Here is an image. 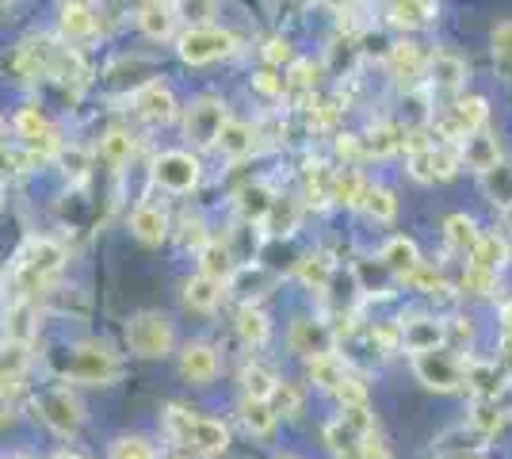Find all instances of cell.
Masks as SVG:
<instances>
[{"label": "cell", "instance_id": "7bdbcfd3", "mask_svg": "<svg viewBox=\"0 0 512 459\" xmlns=\"http://www.w3.org/2000/svg\"><path fill=\"white\" fill-rule=\"evenodd\" d=\"M409 287H417V291H425V295H444L448 291V280H444V272H436L428 261H421L413 272L406 276Z\"/></svg>", "mask_w": 512, "mask_h": 459}, {"label": "cell", "instance_id": "bcb514c9", "mask_svg": "<svg viewBox=\"0 0 512 459\" xmlns=\"http://www.w3.org/2000/svg\"><path fill=\"white\" fill-rule=\"evenodd\" d=\"M329 180H333V169H325V165H318L314 173H306V199L310 203H329Z\"/></svg>", "mask_w": 512, "mask_h": 459}, {"label": "cell", "instance_id": "d6986e66", "mask_svg": "<svg viewBox=\"0 0 512 459\" xmlns=\"http://www.w3.org/2000/svg\"><path fill=\"white\" fill-rule=\"evenodd\" d=\"M425 77L436 92H455V88H463V81H467V62H463L459 54L440 50V54H432V58H428Z\"/></svg>", "mask_w": 512, "mask_h": 459}, {"label": "cell", "instance_id": "816d5d0a", "mask_svg": "<svg viewBox=\"0 0 512 459\" xmlns=\"http://www.w3.org/2000/svg\"><path fill=\"white\" fill-rule=\"evenodd\" d=\"M12 421V402H8V387H0V425Z\"/></svg>", "mask_w": 512, "mask_h": 459}, {"label": "cell", "instance_id": "4fadbf2b", "mask_svg": "<svg viewBox=\"0 0 512 459\" xmlns=\"http://www.w3.org/2000/svg\"><path fill=\"white\" fill-rule=\"evenodd\" d=\"M226 123V104L218 96H199L188 108V119H184V131L195 146H214V138Z\"/></svg>", "mask_w": 512, "mask_h": 459}, {"label": "cell", "instance_id": "1f68e13d", "mask_svg": "<svg viewBox=\"0 0 512 459\" xmlns=\"http://www.w3.org/2000/svg\"><path fill=\"white\" fill-rule=\"evenodd\" d=\"M299 215H302V207L295 203V199H287V196H276L272 199V207H268V215H264V230L268 234H276V238H287V234H295V226H299Z\"/></svg>", "mask_w": 512, "mask_h": 459}, {"label": "cell", "instance_id": "6da1fadb", "mask_svg": "<svg viewBox=\"0 0 512 459\" xmlns=\"http://www.w3.org/2000/svg\"><path fill=\"white\" fill-rule=\"evenodd\" d=\"M165 433L176 448H192L199 456L218 459L230 452V429L214 417H199L188 406H169L165 410Z\"/></svg>", "mask_w": 512, "mask_h": 459}, {"label": "cell", "instance_id": "6f0895ef", "mask_svg": "<svg viewBox=\"0 0 512 459\" xmlns=\"http://www.w3.org/2000/svg\"><path fill=\"white\" fill-rule=\"evenodd\" d=\"M272 459H299V456H295V452H276Z\"/></svg>", "mask_w": 512, "mask_h": 459}, {"label": "cell", "instance_id": "8fae6325", "mask_svg": "<svg viewBox=\"0 0 512 459\" xmlns=\"http://www.w3.org/2000/svg\"><path fill=\"white\" fill-rule=\"evenodd\" d=\"M199 176H203L199 173V161L184 150H169L153 161V180H157L165 192H176V196L192 192L195 184H199Z\"/></svg>", "mask_w": 512, "mask_h": 459}, {"label": "cell", "instance_id": "7a4b0ae2", "mask_svg": "<svg viewBox=\"0 0 512 459\" xmlns=\"http://www.w3.org/2000/svg\"><path fill=\"white\" fill-rule=\"evenodd\" d=\"M65 264V249L58 241L50 238H31L27 245L20 249V257L12 264V280H16V299H31L39 287H46V280L54 276V272H62Z\"/></svg>", "mask_w": 512, "mask_h": 459}, {"label": "cell", "instance_id": "74e56055", "mask_svg": "<svg viewBox=\"0 0 512 459\" xmlns=\"http://www.w3.org/2000/svg\"><path fill=\"white\" fill-rule=\"evenodd\" d=\"M390 16L402 27H425L436 20V4L432 0H390Z\"/></svg>", "mask_w": 512, "mask_h": 459}, {"label": "cell", "instance_id": "8d00e7d4", "mask_svg": "<svg viewBox=\"0 0 512 459\" xmlns=\"http://www.w3.org/2000/svg\"><path fill=\"white\" fill-rule=\"evenodd\" d=\"M272 188L268 184H249L237 192V207H241V219L245 222H264L268 207H272Z\"/></svg>", "mask_w": 512, "mask_h": 459}, {"label": "cell", "instance_id": "7dc6e473", "mask_svg": "<svg viewBox=\"0 0 512 459\" xmlns=\"http://www.w3.org/2000/svg\"><path fill=\"white\" fill-rule=\"evenodd\" d=\"M218 8V0H180V16L192 23V27H207Z\"/></svg>", "mask_w": 512, "mask_h": 459}, {"label": "cell", "instance_id": "9c48e42d", "mask_svg": "<svg viewBox=\"0 0 512 459\" xmlns=\"http://www.w3.org/2000/svg\"><path fill=\"white\" fill-rule=\"evenodd\" d=\"M35 410L58 437H77L85 425V406L77 402V394L69 387H46L35 394Z\"/></svg>", "mask_w": 512, "mask_h": 459}, {"label": "cell", "instance_id": "d6a6232c", "mask_svg": "<svg viewBox=\"0 0 512 459\" xmlns=\"http://www.w3.org/2000/svg\"><path fill=\"white\" fill-rule=\"evenodd\" d=\"M96 31V12L88 0H65L62 4V35L65 39H85Z\"/></svg>", "mask_w": 512, "mask_h": 459}, {"label": "cell", "instance_id": "7c38bea8", "mask_svg": "<svg viewBox=\"0 0 512 459\" xmlns=\"http://www.w3.org/2000/svg\"><path fill=\"white\" fill-rule=\"evenodd\" d=\"M444 326L448 322H440L432 314H406V318H398V349H406L409 356L440 349L444 345Z\"/></svg>", "mask_w": 512, "mask_h": 459}, {"label": "cell", "instance_id": "b9f144b4", "mask_svg": "<svg viewBox=\"0 0 512 459\" xmlns=\"http://www.w3.org/2000/svg\"><path fill=\"white\" fill-rule=\"evenodd\" d=\"M268 406L276 410V417H299L302 414V391L295 383H287V379H279L272 398H268Z\"/></svg>", "mask_w": 512, "mask_h": 459}, {"label": "cell", "instance_id": "d590c367", "mask_svg": "<svg viewBox=\"0 0 512 459\" xmlns=\"http://www.w3.org/2000/svg\"><path fill=\"white\" fill-rule=\"evenodd\" d=\"M360 211H367V219H375V222H390L398 215V199H394V192L383 188V184H367L360 196Z\"/></svg>", "mask_w": 512, "mask_h": 459}, {"label": "cell", "instance_id": "ab89813d", "mask_svg": "<svg viewBox=\"0 0 512 459\" xmlns=\"http://www.w3.org/2000/svg\"><path fill=\"white\" fill-rule=\"evenodd\" d=\"M100 157H104L111 169H123L130 157H134V138L127 131H107L100 138Z\"/></svg>", "mask_w": 512, "mask_h": 459}, {"label": "cell", "instance_id": "e0dca14e", "mask_svg": "<svg viewBox=\"0 0 512 459\" xmlns=\"http://www.w3.org/2000/svg\"><path fill=\"white\" fill-rule=\"evenodd\" d=\"M287 345L299 356H318V352H333L337 337L325 322H314V318H295L291 329H287Z\"/></svg>", "mask_w": 512, "mask_h": 459}, {"label": "cell", "instance_id": "ac0fdd59", "mask_svg": "<svg viewBox=\"0 0 512 459\" xmlns=\"http://www.w3.org/2000/svg\"><path fill=\"white\" fill-rule=\"evenodd\" d=\"M222 299H226V284L207 276V272H195L192 280L184 284V306L195 310V314H214L222 306Z\"/></svg>", "mask_w": 512, "mask_h": 459}, {"label": "cell", "instance_id": "9a60e30c", "mask_svg": "<svg viewBox=\"0 0 512 459\" xmlns=\"http://www.w3.org/2000/svg\"><path fill=\"white\" fill-rule=\"evenodd\" d=\"M16 131H20V138L27 142L31 157H50V153L62 150L58 127H54L39 108H23L20 115H16Z\"/></svg>", "mask_w": 512, "mask_h": 459}, {"label": "cell", "instance_id": "d4e9b609", "mask_svg": "<svg viewBox=\"0 0 512 459\" xmlns=\"http://www.w3.org/2000/svg\"><path fill=\"white\" fill-rule=\"evenodd\" d=\"M425 50L417 43H398L390 50V69H394V77L402 81V85H417L421 77H425Z\"/></svg>", "mask_w": 512, "mask_h": 459}, {"label": "cell", "instance_id": "ba28073f", "mask_svg": "<svg viewBox=\"0 0 512 459\" xmlns=\"http://www.w3.org/2000/svg\"><path fill=\"white\" fill-rule=\"evenodd\" d=\"M459 146L451 142H409V176L421 184L451 180L459 173Z\"/></svg>", "mask_w": 512, "mask_h": 459}, {"label": "cell", "instance_id": "11a10c76", "mask_svg": "<svg viewBox=\"0 0 512 459\" xmlns=\"http://www.w3.org/2000/svg\"><path fill=\"white\" fill-rule=\"evenodd\" d=\"M321 4H325V8H333V12H341L348 0H321Z\"/></svg>", "mask_w": 512, "mask_h": 459}, {"label": "cell", "instance_id": "83f0119b", "mask_svg": "<svg viewBox=\"0 0 512 459\" xmlns=\"http://www.w3.org/2000/svg\"><path fill=\"white\" fill-rule=\"evenodd\" d=\"M214 146L226 153L230 161H241V157H249V153L256 150V131L249 123H230V119H226L218 138H214Z\"/></svg>", "mask_w": 512, "mask_h": 459}, {"label": "cell", "instance_id": "2e32d148", "mask_svg": "<svg viewBox=\"0 0 512 459\" xmlns=\"http://www.w3.org/2000/svg\"><path fill=\"white\" fill-rule=\"evenodd\" d=\"M218 372H222V360H218V349H214V345H207V341L184 345V352H180V375H184L188 383L207 387V383L218 379Z\"/></svg>", "mask_w": 512, "mask_h": 459}, {"label": "cell", "instance_id": "52a82bcc", "mask_svg": "<svg viewBox=\"0 0 512 459\" xmlns=\"http://www.w3.org/2000/svg\"><path fill=\"white\" fill-rule=\"evenodd\" d=\"M237 50V35L222 31V27H188L180 39H176V54L180 62L188 66H207V62H218V58H230Z\"/></svg>", "mask_w": 512, "mask_h": 459}, {"label": "cell", "instance_id": "9f6ffc18", "mask_svg": "<svg viewBox=\"0 0 512 459\" xmlns=\"http://www.w3.org/2000/svg\"><path fill=\"white\" fill-rule=\"evenodd\" d=\"M146 4H150V8H169L172 0H146Z\"/></svg>", "mask_w": 512, "mask_h": 459}, {"label": "cell", "instance_id": "7402d4cb", "mask_svg": "<svg viewBox=\"0 0 512 459\" xmlns=\"http://www.w3.org/2000/svg\"><path fill=\"white\" fill-rule=\"evenodd\" d=\"M459 161H463L467 169H474V173H486L490 165L501 161V146H497V138H493V134L474 131L459 142Z\"/></svg>", "mask_w": 512, "mask_h": 459}, {"label": "cell", "instance_id": "f6af8a7d", "mask_svg": "<svg viewBox=\"0 0 512 459\" xmlns=\"http://www.w3.org/2000/svg\"><path fill=\"white\" fill-rule=\"evenodd\" d=\"M111 459H157V452L142 437H119L111 444Z\"/></svg>", "mask_w": 512, "mask_h": 459}, {"label": "cell", "instance_id": "f5cc1de1", "mask_svg": "<svg viewBox=\"0 0 512 459\" xmlns=\"http://www.w3.org/2000/svg\"><path fill=\"white\" fill-rule=\"evenodd\" d=\"M505 349L512 352V303H505Z\"/></svg>", "mask_w": 512, "mask_h": 459}, {"label": "cell", "instance_id": "60d3db41", "mask_svg": "<svg viewBox=\"0 0 512 459\" xmlns=\"http://www.w3.org/2000/svg\"><path fill=\"white\" fill-rule=\"evenodd\" d=\"M490 43H493V66H497V73L512 81V20L493 27Z\"/></svg>", "mask_w": 512, "mask_h": 459}, {"label": "cell", "instance_id": "f907efd6", "mask_svg": "<svg viewBox=\"0 0 512 459\" xmlns=\"http://www.w3.org/2000/svg\"><path fill=\"white\" fill-rule=\"evenodd\" d=\"M264 58H268V62H272V66H279V62H287V58H291V50H287V43H268V50H264Z\"/></svg>", "mask_w": 512, "mask_h": 459}, {"label": "cell", "instance_id": "ee69618b", "mask_svg": "<svg viewBox=\"0 0 512 459\" xmlns=\"http://www.w3.org/2000/svg\"><path fill=\"white\" fill-rule=\"evenodd\" d=\"M138 23H142V31H146L150 39H169L176 16H172L169 8H150V4H146V12L138 16Z\"/></svg>", "mask_w": 512, "mask_h": 459}, {"label": "cell", "instance_id": "f546056e", "mask_svg": "<svg viewBox=\"0 0 512 459\" xmlns=\"http://www.w3.org/2000/svg\"><path fill=\"white\" fill-rule=\"evenodd\" d=\"M482 192L490 196V203H497L501 211H512V161H497L482 173Z\"/></svg>", "mask_w": 512, "mask_h": 459}, {"label": "cell", "instance_id": "3957f363", "mask_svg": "<svg viewBox=\"0 0 512 459\" xmlns=\"http://www.w3.org/2000/svg\"><path fill=\"white\" fill-rule=\"evenodd\" d=\"M306 375H310V383L325 394H337L344 402H367V387H363L356 372H352V364L337 356V352H318V356H306Z\"/></svg>", "mask_w": 512, "mask_h": 459}, {"label": "cell", "instance_id": "8992f818", "mask_svg": "<svg viewBox=\"0 0 512 459\" xmlns=\"http://www.w3.org/2000/svg\"><path fill=\"white\" fill-rule=\"evenodd\" d=\"M62 375L73 383H88V387H107L111 379L123 375L119 356L107 349V345H77V349L65 356Z\"/></svg>", "mask_w": 512, "mask_h": 459}, {"label": "cell", "instance_id": "603a6c76", "mask_svg": "<svg viewBox=\"0 0 512 459\" xmlns=\"http://www.w3.org/2000/svg\"><path fill=\"white\" fill-rule=\"evenodd\" d=\"M234 329H237V337H241V345H249V349H264L268 337H272V322H268V314L256 303H245L237 310Z\"/></svg>", "mask_w": 512, "mask_h": 459}, {"label": "cell", "instance_id": "c3c4849f", "mask_svg": "<svg viewBox=\"0 0 512 459\" xmlns=\"http://www.w3.org/2000/svg\"><path fill=\"white\" fill-rule=\"evenodd\" d=\"M493 287H497V276L478 272V268L467 264V272H463V291H467V295H493Z\"/></svg>", "mask_w": 512, "mask_h": 459}, {"label": "cell", "instance_id": "5b68a950", "mask_svg": "<svg viewBox=\"0 0 512 459\" xmlns=\"http://www.w3.org/2000/svg\"><path fill=\"white\" fill-rule=\"evenodd\" d=\"M413 372L425 383L428 391H463V379H467V360L459 352H451L448 345L428 352H413Z\"/></svg>", "mask_w": 512, "mask_h": 459}, {"label": "cell", "instance_id": "4316f807", "mask_svg": "<svg viewBox=\"0 0 512 459\" xmlns=\"http://www.w3.org/2000/svg\"><path fill=\"white\" fill-rule=\"evenodd\" d=\"M363 188H367V180H363L360 169H352V165L333 169V180H329V203H337V207H360Z\"/></svg>", "mask_w": 512, "mask_h": 459}, {"label": "cell", "instance_id": "836d02e7", "mask_svg": "<svg viewBox=\"0 0 512 459\" xmlns=\"http://www.w3.org/2000/svg\"><path fill=\"white\" fill-rule=\"evenodd\" d=\"M474 241H478V222L470 219V215H451V219L444 222V245H448V253L470 257Z\"/></svg>", "mask_w": 512, "mask_h": 459}, {"label": "cell", "instance_id": "4dcf8cb0", "mask_svg": "<svg viewBox=\"0 0 512 459\" xmlns=\"http://www.w3.org/2000/svg\"><path fill=\"white\" fill-rule=\"evenodd\" d=\"M276 410L268 406V398H245L241 402V425H245V433L249 437H272V429H276Z\"/></svg>", "mask_w": 512, "mask_h": 459}, {"label": "cell", "instance_id": "484cf974", "mask_svg": "<svg viewBox=\"0 0 512 459\" xmlns=\"http://www.w3.org/2000/svg\"><path fill=\"white\" fill-rule=\"evenodd\" d=\"M199 272H207L214 280H222V284H230L237 272L234 264V253H230V245H222V241H203L199 245Z\"/></svg>", "mask_w": 512, "mask_h": 459}, {"label": "cell", "instance_id": "ffe728a7", "mask_svg": "<svg viewBox=\"0 0 512 459\" xmlns=\"http://www.w3.org/2000/svg\"><path fill=\"white\" fill-rule=\"evenodd\" d=\"M130 234L142 241V245H161L169 238V215L153 203H138L130 211Z\"/></svg>", "mask_w": 512, "mask_h": 459}, {"label": "cell", "instance_id": "cb8c5ba5", "mask_svg": "<svg viewBox=\"0 0 512 459\" xmlns=\"http://www.w3.org/2000/svg\"><path fill=\"white\" fill-rule=\"evenodd\" d=\"M379 261L386 264V272H390L394 280H406L409 272L421 264V249H417L413 238H390L383 245V253H379Z\"/></svg>", "mask_w": 512, "mask_h": 459}, {"label": "cell", "instance_id": "44dd1931", "mask_svg": "<svg viewBox=\"0 0 512 459\" xmlns=\"http://www.w3.org/2000/svg\"><path fill=\"white\" fill-rule=\"evenodd\" d=\"M467 264H470V268H478V272L501 276V268L509 264V241L501 238V234H478V241H474V249H470Z\"/></svg>", "mask_w": 512, "mask_h": 459}, {"label": "cell", "instance_id": "f1b7e54d", "mask_svg": "<svg viewBox=\"0 0 512 459\" xmlns=\"http://www.w3.org/2000/svg\"><path fill=\"white\" fill-rule=\"evenodd\" d=\"M4 337L16 349H23L35 337V306H31V299H16V303L8 306V314H4Z\"/></svg>", "mask_w": 512, "mask_h": 459}, {"label": "cell", "instance_id": "f35d334b", "mask_svg": "<svg viewBox=\"0 0 512 459\" xmlns=\"http://www.w3.org/2000/svg\"><path fill=\"white\" fill-rule=\"evenodd\" d=\"M276 383H279V375L272 372V368H264V364H249V368L241 372V391H245V398H272Z\"/></svg>", "mask_w": 512, "mask_h": 459}, {"label": "cell", "instance_id": "5bb4252c", "mask_svg": "<svg viewBox=\"0 0 512 459\" xmlns=\"http://www.w3.org/2000/svg\"><path fill=\"white\" fill-rule=\"evenodd\" d=\"M134 115L142 119V123H150V127H165L176 119V96H172L169 85H161V81H146V85L134 92Z\"/></svg>", "mask_w": 512, "mask_h": 459}, {"label": "cell", "instance_id": "681fc988", "mask_svg": "<svg viewBox=\"0 0 512 459\" xmlns=\"http://www.w3.org/2000/svg\"><path fill=\"white\" fill-rule=\"evenodd\" d=\"M363 459H390V448L383 444V437H379V429H375L371 437L363 440Z\"/></svg>", "mask_w": 512, "mask_h": 459}, {"label": "cell", "instance_id": "30bf717a", "mask_svg": "<svg viewBox=\"0 0 512 459\" xmlns=\"http://www.w3.org/2000/svg\"><path fill=\"white\" fill-rule=\"evenodd\" d=\"M486 115H490V108H486V96H459V100L444 111V119L436 123V131H440V138H444V142L459 146L467 134H474V131H482V127H486Z\"/></svg>", "mask_w": 512, "mask_h": 459}, {"label": "cell", "instance_id": "e575fe53", "mask_svg": "<svg viewBox=\"0 0 512 459\" xmlns=\"http://www.w3.org/2000/svg\"><path fill=\"white\" fill-rule=\"evenodd\" d=\"M295 272H299V280L306 287H314V291H329V284H333V272H337V264L329 261L325 253H306V257L295 264Z\"/></svg>", "mask_w": 512, "mask_h": 459}, {"label": "cell", "instance_id": "277c9868", "mask_svg": "<svg viewBox=\"0 0 512 459\" xmlns=\"http://www.w3.org/2000/svg\"><path fill=\"white\" fill-rule=\"evenodd\" d=\"M176 345V329L172 318L161 310H142L127 322V349L138 360H165Z\"/></svg>", "mask_w": 512, "mask_h": 459}, {"label": "cell", "instance_id": "db71d44e", "mask_svg": "<svg viewBox=\"0 0 512 459\" xmlns=\"http://www.w3.org/2000/svg\"><path fill=\"white\" fill-rule=\"evenodd\" d=\"M4 146H8V123L0 119V153H4Z\"/></svg>", "mask_w": 512, "mask_h": 459}]
</instances>
